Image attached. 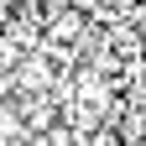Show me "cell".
I'll return each instance as SVG.
<instances>
[{
  "label": "cell",
  "instance_id": "1",
  "mask_svg": "<svg viewBox=\"0 0 146 146\" xmlns=\"http://www.w3.org/2000/svg\"><path fill=\"white\" fill-rule=\"evenodd\" d=\"M73 31H78V16H63V21H58V26H52V36H58V42H68V36H73Z\"/></svg>",
  "mask_w": 146,
  "mask_h": 146
},
{
  "label": "cell",
  "instance_id": "2",
  "mask_svg": "<svg viewBox=\"0 0 146 146\" xmlns=\"http://www.w3.org/2000/svg\"><path fill=\"white\" fill-rule=\"evenodd\" d=\"M5 89H11V84H5V78H0V94H5Z\"/></svg>",
  "mask_w": 146,
  "mask_h": 146
}]
</instances>
